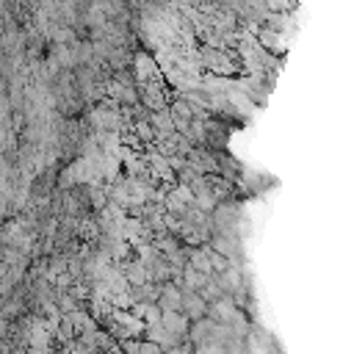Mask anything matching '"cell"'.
<instances>
[{"label": "cell", "mask_w": 354, "mask_h": 354, "mask_svg": "<svg viewBox=\"0 0 354 354\" xmlns=\"http://www.w3.org/2000/svg\"><path fill=\"white\" fill-rule=\"evenodd\" d=\"M138 354H161V349L152 346V343H141V352Z\"/></svg>", "instance_id": "7a4b0ae2"}, {"label": "cell", "mask_w": 354, "mask_h": 354, "mask_svg": "<svg viewBox=\"0 0 354 354\" xmlns=\"http://www.w3.org/2000/svg\"><path fill=\"white\" fill-rule=\"evenodd\" d=\"M186 310H188V316H194V318L202 316V313H205V299L188 293V296H186Z\"/></svg>", "instance_id": "6da1fadb"}]
</instances>
